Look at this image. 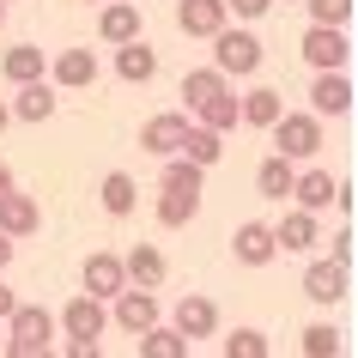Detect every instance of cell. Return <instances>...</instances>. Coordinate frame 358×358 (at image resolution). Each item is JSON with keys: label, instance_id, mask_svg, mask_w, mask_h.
<instances>
[{"label": "cell", "instance_id": "cell-1", "mask_svg": "<svg viewBox=\"0 0 358 358\" xmlns=\"http://www.w3.org/2000/svg\"><path fill=\"white\" fill-rule=\"evenodd\" d=\"M0 328H6L0 352H13V358H43L55 346V316L43 303H13V316L0 322Z\"/></svg>", "mask_w": 358, "mask_h": 358}, {"label": "cell", "instance_id": "cell-2", "mask_svg": "<svg viewBox=\"0 0 358 358\" xmlns=\"http://www.w3.org/2000/svg\"><path fill=\"white\" fill-rule=\"evenodd\" d=\"M207 43H213V67H219L225 79H249V73H262V61H267V49H262L255 31H231V24H219Z\"/></svg>", "mask_w": 358, "mask_h": 358}, {"label": "cell", "instance_id": "cell-3", "mask_svg": "<svg viewBox=\"0 0 358 358\" xmlns=\"http://www.w3.org/2000/svg\"><path fill=\"white\" fill-rule=\"evenodd\" d=\"M267 134H273V152H285L292 164H303V158L322 152V115L316 110H280Z\"/></svg>", "mask_w": 358, "mask_h": 358}, {"label": "cell", "instance_id": "cell-4", "mask_svg": "<svg viewBox=\"0 0 358 358\" xmlns=\"http://www.w3.org/2000/svg\"><path fill=\"white\" fill-rule=\"evenodd\" d=\"M55 328L67 340H103V328H110V310H103V298H92V292H79V298L61 303Z\"/></svg>", "mask_w": 358, "mask_h": 358}, {"label": "cell", "instance_id": "cell-5", "mask_svg": "<svg viewBox=\"0 0 358 358\" xmlns=\"http://www.w3.org/2000/svg\"><path fill=\"white\" fill-rule=\"evenodd\" d=\"M298 49H303L310 67H352V37H346V24H310Z\"/></svg>", "mask_w": 358, "mask_h": 358}, {"label": "cell", "instance_id": "cell-6", "mask_svg": "<svg viewBox=\"0 0 358 358\" xmlns=\"http://www.w3.org/2000/svg\"><path fill=\"white\" fill-rule=\"evenodd\" d=\"M115 310H110V322L115 328H122V334H146L152 322H164V310H158V298H152L146 285H122V292H115Z\"/></svg>", "mask_w": 358, "mask_h": 358}, {"label": "cell", "instance_id": "cell-7", "mask_svg": "<svg viewBox=\"0 0 358 358\" xmlns=\"http://www.w3.org/2000/svg\"><path fill=\"white\" fill-rule=\"evenodd\" d=\"M346 292H352V267H340L334 255L303 267V298L310 303H328V310H334V303H346Z\"/></svg>", "mask_w": 358, "mask_h": 358}, {"label": "cell", "instance_id": "cell-8", "mask_svg": "<svg viewBox=\"0 0 358 358\" xmlns=\"http://www.w3.org/2000/svg\"><path fill=\"white\" fill-rule=\"evenodd\" d=\"M310 110L328 122V115H352V79H346V67H316V85H310Z\"/></svg>", "mask_w": 358, "mask_h": 358}, {"label": "cell", "instance_id": "cell-9", "mask_svg": "<svg viewBox=\"0 0 358 358\" xmlns=\"http://www.w3.org/2000/svg\"><path fill=\"white\" fill-rule=\"evenodd\" d=\"M170 328L189 340V346H194V340H213V334H219V303L201 298V292H182V298H176V316H170Z\"/></svg>", "mask_w": 358, "mask_h": 358}, {"label": "cell", "instance_id": "cell-10", "mask_svg": "<svg viewBox=\"0 0 358 358\" xmlns=\"http://www.w3.org/2000/svg\"><path fill=\"white\" fill-rule=\"evenodd\" d=\"M43 73H49L55 92H85V85H97V55H92V49H61Z\"/></svg>", "mask_w": 358, "mask_h": 358}, {"label": "cell", "instance_id": "cell-11", "mask_svg": "<svg viewBox=\"0 0 358 358\" xmlns=\"http://www.w3.org/2000/svg\"><path fill=\"white\" fill-rule=\"evenodd\" d=\"M273 243H280V255H310V249L322 243V219L310 207H292L280 225H273Z\"/></svg>", "mask_w": 358, "mask_h": 358}, {"label": "cell", "instance_id": "cell-12", "mask_svg": "<svg viewBox=\"0 0 358 358\" xmlns=\"http://www.w3.org/2000/svg\"><path fill=\"white\" fill-rule=\"evenodd\" d=\"M231 255L243 267H267L273 255H280V243H273V225H262V219H243L237 225V237H231Z\"/></svg>", "mask_w": 358, "mask_h": 358}, {"label": "cell", "instance_id": "cell-13", "mask_svg": "<svg viewBox=\"0 0 358 358\" xmlns=\"http://www.w3.org/2000/svg\"><path fill=\"white\" fill-rule=\"evenodd\" d=\"M0 231L19 243V237H37L43 231V207L31 201V194H19V189H6L0 194Z\"/></svg>", "mask_w": 358, "mask_h": 358}, {"label": "cell", "instance_id": "cell-14", "mask_svg": "<svg viewBox=\"0 0 358 358\" xmlns=\"http://www.w3.org/2000/svg\"><path fill=\"white\" fill-rule=\"evenodd\" d=\"M79 280H85V292H92V298H103V303H110L115 292L128 285V273H122V255H110V249H92V255H85V273H79Z\"/></svg>", "mask_w": 358, "mask_h": 358}, {"label": "cell", "instance_id": "cell-15", "mask_svg": "<svg viewBox=\"0 0 358 358\" xmlns=\"http://www.w3.org/2000/svg\"><path fill=\"white\" fill-rule=\"evenodd\" d=\"M219 24H231L225 0H176V31L182 37H213Z\"/></svg>", "mask_w": 358, "mask_h": 358}, {"label": "cell", "instance_id": "cell-16", "mask_svg": "<svg viewBox=\"0 0 358 358\" xmlns=\"http://www.w3.org/2000/svg\"><path fill=\"white\" fill-rule=\"evenodd\" d=\"M6 110H13V122H49V115L61 110V97H55V85H49V79H24L19 97H13Z\"/></svg>", "mask_w": 358, "mask_h": 358}, {"label": "cell", "instance_id": "cell-17", "mask_svg": "<svg viewBox=\"0 0 358 358\" xmlns=\"http://www.w3.org/2000/svg\"><path fill=\"white\" fill-rule=\"evenodd\" d=\"M182 134H189V115H182V110H164V115H152L146 128H140V146H146L152 158H170V152L182 146Z\"/></svg>", "mask_w": 358, "mask_h": 358}, {"label": "cell", "instance_id": "cell-18", "mask_svg": "<svg viewBox=\"0 0 358 358\" xmlns=\"http://www.w3.org/2000/svg\"><path fill=\"white\" fill-rule=\"evenodd\" d=\"M115 73L128 79V85H146V79H158V49H152L146 37L115 43Z\"/></svg>", "mask_w": 358, "mask_h": 358}, {"label": "cell", "instance_id": "cell-19", "mask_svg": "<svg viewBox=\"0 0 358 358\" xmlns=\"http://www.w3.org/2000/svg\"><path fill=\"white\" fill-rule=\"evenodd\" d=\"M97 37L110 43H128V37H140V6L134 0H103V13H97Z\"/></svg>", "mask_w": 358, "mask_h": 358}, {"label": "cell", "instance_id": "cell-20", "mask_svg": "<svg viewBox=\"0 0 358 358\" xmlns=\"http://www.w3.org/2000/svg\"><path fill=\"white\" fill-rule=\"evenodd\" d=\"M292 176H298V164H292L285 152H273V158L255 164V194H262V201H292Z\"/></svg>", "mask_w": 358, "mask_h": 358}, {"label": "cell", "instance_id": "cell-21", "mask_svg": "<svg viewBox=\"0 0 358 358\" xmlns=\"http://www.w3.org/2000/svg\"><path fill=\"white\" fill-rule=\"evenodd\" d=\"M158 225L164 231H182V225H194V213H201V194L194 189H158Z\"/></svg>", "mask_w": 358, "mask_h": 358}, {"label": "cell", "instance_id": "cell-22", "mask_svg": "<svg viewBox=\"0 0 358 358\" xmlns=\"http://www.w3.org/2000/svg\"><path fill=\"white\" fill-rule=\"evenodd\" d=\"M122 273H128V285H146V292H158L164 285V255L152 243H134L128 255H122Z\"/></svg>", "mask_w": 358, "mask_h": 358}, {"label": "cell", "instance_id": "cell-23", "mask_svg": "<svg viewBox=\"0 0 358 358\" xmlns=\"http://www.w3.org/2000/svg\"><path fill=\"white\" fill-rule=\"evenodd\" d=\"M292 201L310 207V213H328L334 207V176H328V170H298V176H292Z\"/></svg>", "mask_w": 358, "mask_h": 358}, {"label": "cell", "instance_id": "cell-24", "mask_svg": "<svg viewBox=\"0 0 358 358\" xmlns=\"http://www.w3.org/2000/svg\"><path fill=\"white\" fill-rule=\"evenodd\" d=\"M97 201H103L110 219H128V213L140 207V182H134L128 170H110V176H103V189H97Z\"/></svg>", "mask_w": 358, "mask_h": 358}, {"label": "cell", "instance_id": "cell-25", "mask_svg": "<svg viewBox=\"0 0 358 358\" xmlns=\"http://www.w3.org/2000/svg\"><path fill=\"white\" fill-rule=\"evenodd\" d=\"M280 110H285V97L273 92V85H255L249 97H237V122H249V128H273Z\"/></svg>", "mask_w": 358, "mask_h": 358}, {"label": "cell", "instance_id": "cell-26", "mask_svg": "<svg viewBox=\"0 0 358 358\" xmlns=\"http://www.w3.org/2000/svg\"><path fill=\"white\" fill-rule=\"evenodd\" d=\"M182 158H194L201 170H213L219 158H225V134H213V128H201V122H189V134H182Z\"/></svg>", "mask_w": 358, "mask_h": 358}, {"label": "cell", "instance_id": "cell-27", "mask_svg": "<svg viewBox=\"0 0 358 358\" xmlns=\"http://www.w3.org/2000/svg\"><path fill=\"white\" fill-rule=\"evenodd\" d=\"M43 67H49V55H43L37 43H19V49H6V55H0V73L13 79V85H24V79H43Z\"/></svg>", "mask_w": 358, "mask_h": 358}, {"label": "cell", "instance_id": "cell-28", "mask_svg": "<svg viewBox=\"0 0 358 358\" xmlns=\"http://www.w3.org/2000/svg\"><path fill=\"white\" fill-rule=\"evenodd\" d=\"M194 122H201V128H213V134H231L237 128V92H219V97H207V103H194Z\"/></svg>", "mask_w": 358, "mask_h": 358}, {"label": "cell", "instance_id": "cell-29", "mask_svg": "<svg viewBox=\"0 0 358 358\" xmlns=\"http://www.w3.org/2000/svg\"><path fill=\"white\" fill-rule=\"evenodd\" d=\"M134 340H140V358H189V340L176 328H164V322H152L146 334H134Z\"/></svg>", "mask_w": 358, "mask_h": 358}, {"label": "cell", "instance_id": "cell-30", "mask_svg": "<svg viewBox=\"0 0 358 358\" xmlns=\"http://www.w3.org/2000/svg\"><path fill=\"white\" fill-rule=\"evenodd\" d=\"M298 346H303V358H340L346 352V334H340L334 322H310L298 334Z\"/></svg>", "mask_w": 358, "mask_h": 358}, {"label": "cell", "instance_id": "cell-31", "mask_svg": "<svg viewBox=\"0 0 358 358\" xmlns=\"http://www.w3.org/2000/svg\"><path fill=\"white\" fill-rule=\"evenodd\" d=\"M201 182H207V170L194 164V158H182V152H170L164 170H158V189H194L201 194Z\"/></svg>", "mask_w": 358, "mask_h": 358}, {"label": "cell", "instance_id": "cell-32", "mask_svg": "<svg viewBox=\"0 0 358 358\" xmlns=\"http://www.w3.org/2000/svg\"><path fill=\"white\" fill-rule=\"evenodd\" d=\"M225 85H231V79L219 73V67H194V73H182V97H189V110H194V103H207V97H219Z\"/></svg>", "mask_w": 358, "mask_h": 358}, {"label": "cell", "instance_id": "cell-33", "mask_svg": "<svg viewBox=\"0 0 358 358\" xmlns=\"http://www.w3.org/2000/svg\"><path fill=\"white\" fill-rule=\"evenodd\" d=\"M273 346H267L262 328H231L225 334V358H267Z\"/></svg>", "mask_w": 358, "mask_h": 358}, {"label": "cell", "instance_id": "cell-34", "mask_svg": "<svg viewBox=\"0 0 358 358\" xmlns=\"http://www.w3.org/2000/svg\"><path fill=\"white\" fill-rule=\"evenodd\" d=\"M310 24H352V0H303Z\"/></svg>", "mask_w": 358, "mask_h": 358}, {"label": "cell", "instance_id": "cell-35", "mask_svg": "<svg viewBox=\"0 0 358 358\" xmlns=\"http://www.w3.org/2000/svg\"><path fill=\"white\" fill-rule=\"evenodd\" d=\"M225 13H237L243 24H255V19H267V13H273V0H225Z\"/></svg>", "mask_w": 358, "mask_h": 358}, {"label": "cell", "instance_id": "cell-36", "mask_svg": "<svg viewBox=\"0 0 358 358\" xmlns=\"http://www.w3.org/2000/svg\"><path fill=\"white\" fill-rule=\"evenodd\" d=\"M352 243H358L352 225H340V231H334V262H340V267H352Z\"/></svg>", "mask_w": 358, "mask_h": 358}, {"label": "cell", "instance_id": "cell-37", "mask_svg": "<svg viewBox=\"0 0 358 358\" xmlns=\"http://www.w3.org/2000/svg\"><path fill=\"white\" fill-rule=\"evenodd\" d=\"M61 352H67V358H103V346H97V340H67Z\"/></svg>", "mask_w": 358, "mask_h": 358}, {"label": "cell", "instance_id": "cell-38", "mask_svg": "<svg viewBox=\"0 0 358 358\" xmlns=\"http://www.w3.org/2000/svg\"><path fill=\"white\" fill-rule=\"evenodd\" d=\"M13 249H19V243H13V237H6V231H0V273H6V267H13Z\"/></svg>", "mask_w": 358, "mask_h": 358}, {"label": "cell", "instance_id": "cell-39", "mask_svg": "<svg viewBox=\"0 0 358 358\" xmlns=\"http://www.w3.org/2000/svg\"><path fill=\"white\" fill-rule=\"evenodd\" d=\"M13 303H19V298H13V285H0V322L13 316Z\"/></svg>", "mask_w": 358, "mask_h": 358}, {"label": "cell", "instance_id": "cell-40", "mask_svg": "<svg viewBox=\"0 0 358 358\" xmlns=\"http://www.w3.org/2000/svg\"><path fill=\"white\" fill-rule=\"evenodd\" d=\"M6 189H19V176H13V164H0V194Z\"/></svg>", "mask_w": 358, "mask_h": 358}, {"label": "cell", "instance_id": "cell-41", "mask_svg": "<svg viewBox=\"0 0 358 358\" xmlns=\"http://www.w3.org/2000/svg\"><path fill=\"white\" fill-rule=\"evenodd\" d=\"M13 128V110H6V97H0V134Z\"/></svg>", "mask_w": 358, "mask_h": 358}, {"label": "cell", "instance_id": "cell-42", "mask_svg": "<svg viewBox=\"0 0 358 358\" xmlns=\"http://www.w3.org/2000/svg\"><path fill=\"white\" fill-rule=\"evenodd\" d=\"M0 24H6V0H0Z\"/></svg>", "mask_w": 358, "mask_h": 358}, {"label": "cell", "instance_id": "cell-43", "mask_svg": "<svg viewBox=\"0 0 358 358\" xmlns=\"http://www.w3.org/2000/svg\"><path fill=\"white\" fill-rule=\"evenodd\" d=\"M0 340H6V328H0Z\"/></svg>", "mask_w": 358, "mask_h": 358}]
</instances>
